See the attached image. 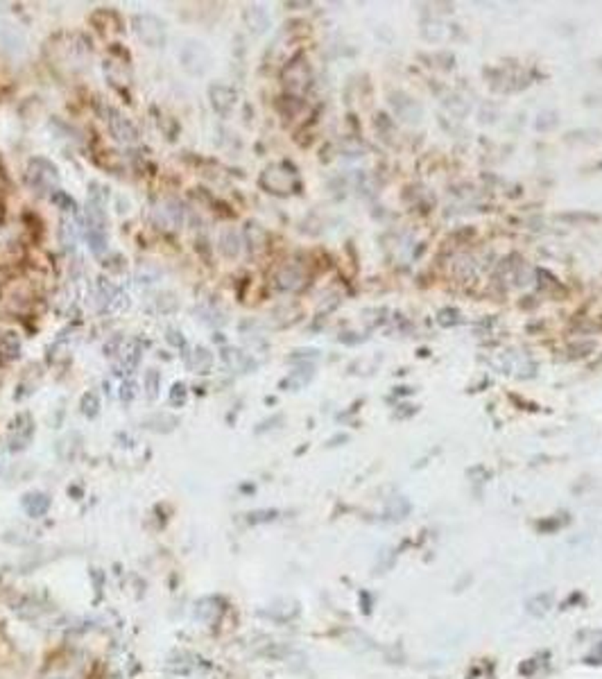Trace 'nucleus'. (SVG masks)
<instances>
[{"label": "nucleus", "instance_id": "f257e3e1", "mask_svg": "<svg viewBox=\"0 0 602 679\" xmlns=\"http://www.w3.org/2000/svg\"><path fill=\"white\" fill-rule=\"evenodd\" d=\"M28 183H30V188H34L39 195L50 193V197H52L57 193L59 172L48 161V159H32L30 166H28Z\"/></svg>", "mask_w": 602, "mask_h": 679}, {"label": "nucleus", "instance_id": "f03ea898", "mask_svg": "<svg viewBox=\"0 0 602 679\" xmlns=\"http://www.w3.org/2000/svg\"><path fill=\"white\" fill-rule=\"evenodd\" d=\"M179 61L189 75H204L211 69V50L202 41H186L179 50Z\"/></svg>", "mask_w": 602, "mask_h": 679}, {"label": "nucleus", "instance_id": "7ed1b4c3", "mask_svg": "<svg viewBox=\"0 0 602 679\" xmlns=\"http://www.w3.org/2000/svg\"><path fill=\"white\" fill-rule=\"evenodd\" d=\"M134 30H136V36L141 41L150 48H161L166 44V25L161 19H156L152 14L134 16Z\"/></svg>", "mask_w": 602, "mask_h": 679}, {"label": "nucleus", "instance_id": "20e7f679", "mask_svg": "<svg viewBox=\"0 0 602 679\" xmlns=\"http://www.w3.org/2000/svg\"><path fill=\"white\" fill-rule=\"evenodd\" d=\"M261 186L267 191V193H290V188L294 186V172L286 166H270L263 175H261Z\"/></svg>", "mask_w": 602, "mask_h": 679}, {"label": "nucleus", "instance_id": "39448f33", "mask_svg": "<svg viewBox=\"0 0 602 679\" xmlns=\"http://www.w3.org/2000/svg\"><path fill=\"white\" fill-rule=\"evenodd\" d=\"M284 82L288 89L292 91H303L311 82V69L303 59H294L288 64V69L284 73Z\"/></svg>", "mask_w": 602, "mask_h": 679}, {"label": "nucleus", "instance_id": "423d86ee", "mask_svg": "<svg viewBox=\"0 0 602 679\" xmlns=\"http://www.w3.org/2000/svg\"><path fill=\"white\" fill-rule=\"evenodd\" d=\"M209 96H211V104H213V109H216L218 114H222V116H226L231 109H234V104H236V91L231 89V86H226V84H216V86H211V91H209Z\"/></svg>", "mask_w": 602, "mask_h": 679}, {"label": "nucleus", "instance_id": "0eeeda50", "mask_svg": "<svg viewBox=\"0 0 602 679\" xmlns=\"http://www.w3.org/2000/svg\"><path fill=\"white\" fill-rule=\"evenodd\" d=\"M109 129H111V134L120 143H134L139 139V131H136V127H134V123L129 121V118H125L123 114H118V111H111Z\"/></svg>", "mask_w": 602, "mask_h": 679}, {"label": "nucleus", "instance_id": "6e6552de", "mask_svg": "<svg viewBox=\"0 0 602 679\" xmlns=\"http://www.w3.org/2000/svg\"><path fill=\"white\" fill-rule=\"evenodd\" d=\"M32 433H34V426H32L30 417H28V415L16 417V421L11 423V442H14V448H16V446H19V448L28 446Z\"/></svg>", "mask_w": 602, "mask_h": 679}, {"label": "nucleus", "instance_id": "1a4fd4ad", "mask_svg": "<svg viewBox=\"0 0 602 679\" xmlns=\"http://www.w3.org/2000/svg\"><path fill=\"white\" fill-rule=\"evenodd\" d=\"M245 21H247V25H249V30H254L256 34L265 32L267 25H270V19H267L265 9H263V7H256V5L245 9Z\"/></svg>", "mask_w": 602, "mask_h": 679}, {"label": "nucleus", "instance_id": "9d476101", "mask_svg": "<svg viewBox=\"0 0 602 679\" xmlns=\"http://www.w3.org/2000/svg\"><path fill=\"white\" fill-rule=\"evenodd\" d=\"M23 508L28 510L32 516H41L44 512H48L50 501L44 494H28V496H25V501H23Z\"/></svg>", "mask_w": 602, "mask_h": 679}, {"label": "nucleus", "instance_id": "9b49d317", "mask_svg": "<svg viewBox=\"0 0 602 679\" xmlns=\"http://www.w3.org/2000/svg\"><path fill=\"white\" fill-rule=\"evenodd\" d=\"M220 249H222V254L226 258H236L240 254V238H238V233L231 231V229L224 231L222 238H220Z\"/></svg>", "mask_w": 602, "mask_h": 679}, {"label": "nucleus", "instance_id": "f8f14e48", "mask_svg": "<svg viewBox=\"0 0 602 679\" xmlns=\"http://www.w3.org/2000/svg\"><path fill=\"white\" fill-rule=\"evenodd\" d=\"M159 213L164 216V224H168L170 229H172V226H179V224H181V206H179V204L166 202L164 208L159 206Z\"/></svg>", "mask_w": 602, "mask_h": 679}, {"label": "nucleus", "instance_id": "ddd939ff", "mask_svg": "<svg viewBox=\"0 0 602 679\" xmlns=\"http://www.w3.org/2000/svg\"><path fill=\"white\" fill-rule=\"evenodd\" d=\"M211 363H213V356L209 353V349L197 347V349H195V353H193V367L199 371V374H209Z\"/></svg>", "mask_w": 602, "mask_h": 679}, {"label": "nucleus", "instance_id": "4468645a", "mask_svg": "<svg viewBox=\"0 0 602 679\" xmlns=\"http://www.w3.org/2000/svg\"><path fill=\"white\" fill-rule=\"evenodd\" d=\"M299 283H301V274L294 270V268H286L284 272L279 274V286H281V288L292 290V288H297Z\"/></svg>", "mask_w": 602, "mask_h": 679}, {"label": "nucleus", "instance_id": "2eb2a0df", "mask_svg": "<svg viewBox=\"0 0 602 679\" xmlns=\"http://www.w3.org/2000/svg\"><path fill=\"white\" fill-rule=\"evenodd\" d=\"M98 408H100L98 396L93 394V392L84 394V398H82V412H84V415H86V417H96V415H98Z\"/></svg>", "mask_w": 602, "mask_h": 679}, {"label": "nucleus", "instance_id": "dca6fc26", "mask_svg": "<svg viewBox=\"0 0 602 679\" xmlns=\"http://www.w3.org/2000/svg\"><path fill=\"white\" fill-rule=\"evenodd\" d=\"M52 202L55 204H59V208L61 211H75V202H73V197H69L64 191H57L55 195H52Z\"/></svg>", "mask_w": 602, "mask_h": 679}, {"label": "nucleus", "instance_id": "f3484780", "mask_svg": "<svg viewBox=\"0 0 602 679\" xmlns=\"http://www.w3.org/2000/svg\"><path fill=\"white\" fill-rule=\"evenodd\" d=\"M170 401H172V403H179V406H184V403H186V385H184V383H177L175 388H172V392H170Z\"/></svg>", "mask_w": 602, "mask_h": 679}, {"label": "nucleus", "instance_id": "a211bd4d", "mask_svg": "<svg viewBox=\"0 0 602 679\" xmlns=\"http://www.w3.org/2000/svg\"><path fill=\"white\" fill-rule=\"evenodd\" d=\"M145 381H147V394H150V396H156V388H159V374H156L154 369H150V371H147Z\"/></svg>", "mask_w": 602, "mask_h": 679}, {"label": "nucleus", "instance_id": "6ab92c4d", "mask_svg": "<svg viewBox=\"0 0 602 679\" xmlns=\"http://www.w3.org/2000/svg\"><path fill=\"white\" fill-rule=\"evenodd\" d=\"M168 340H170L172 344H179V347H181V344H184V338H181V333H177V331H170V338H168Z\"/></svg>", "mask_w": 602, "mask_h": 679}, {"label": "nucleus", "instance_id": "aec40b11", "mask_svg": "<svg viewBox=\"0 0 602 679\" xmlns=\"http://www.w3.org/2000/svg\"><path fill=\"white\" fill-rule=\"evenodd\" d=\"M600 168H602V164H600Z\"/></svg>", "mask_w": 602, "mask_h": 679}]
</instances>
